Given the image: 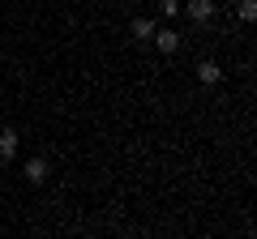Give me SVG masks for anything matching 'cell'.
<instances>
[{
	"mask_svg": "<svg viewBox=\"0 0 257 239\" xmlns=\"http://www.w3.org/2000/svg\"><path fill=\"white\" fill-rule=\"evenodd\" d=\"M219 77H223V68L214 64V60H202V64H197V82H202V86H214Z\"/></svg>",
	"mask_w": 257,
	"mask_h": 239,
	"instance_id": "cell-3",
	"label": "cell"
},
{
	"mask_svg": "<svg viewBox=\"0 0 257 239\" xmlns=\"http://www.w3.org/2000/svg\"><path fill=\"white\" fill-rule=\"evenodd\" d=\"M26 180H30V184H43V180H47V158H30V162H26Z\"/></svg>",
	"mask_w": 257,
	"mask_h": 239,
	"instance_id": "cell-4",
	"label": "cell"
},
{
	"mask_svg": "<svg viewBox=\"0 0 257 239\" xmlns=\"http://www.w3.org/2000/svg\"><path fill=\"white\" fill-rule=\"evenodd\" d=\"M13 154H18V132H13V128H5V132H0V158L9 162Z\"/></svg>",
	"mask_w": 257,
	"mask_h": 239,
	"instance_id": "cell-5",
	"label": "cell"
},
{
	"mask_svg": "<svg viewBox=\"0 0 257 239\" xmlns=\"http://www.w3.org/2000/svg\"><path fill=\"white\" fill-rule=\"evenodd\" d=\"M150 38H155V47H159V52H163V56H172L176 47H180V34H176L172 26H163V30L155 26V34H150Z\"/></svg>",
	"mask_w": 257,
	"mask_h": 239,
	"instance_id": "cell-1",
	"label": "cell"
},
{
	"mask_svg": "<svg viewBox=\"0 0 257 239\" xmlns=\"http://www.w3.org/2000/svg\"><path fill=\"white\" fill-rule=\"evenodd\" d=\"M240 18H244V22L257 18V4H253V0H240Z\"/></svg>",
	"mask_w": 257,
	"mask_h": 239,
	"instance_id": "cell-7",
	"label": "cell"
},
{
	"mask_svg": "<svg viewBox=\"0 0 257 239\" xmlns=\"http://www.w3.org/2000/svg\"><path fill=\"white\" fill-rule=\"evenodd\" d=\"M128 30H133V38H150V34H155V22H150V18H133Z\"/></svg>",
	"mask_w": 257,
	"mask_h": 239,
	"instance_id": "cell-6",
	"label": "cell"
},
{
	"mask_svg": "<svg viewBox=\"0 0 257 239\" xmlns=\"http://www.w3.org/2000/svg\"><path fill=\"white\" fill-rule=\"evenodd\" d=\"M184 13H189L193 22H210V18H214V4H210V0H189Z\"/></svg>",
	"mask_w": 257,
	"mask_h": 239,
	"instance_id": "cell-2",
	"label": "cell"
},
{
	"mask_svg": "<svg viewBox=\"0 0 257 239\" xmlns=\"http://www.w3.org/2000/svg\"><path fill=\"white\" fill-rule=\"evenodd\" d=\"M172 13H180V0H163V18H172Z\"/></svg>",
	"mask_w": 257,
	"mask_h": 239,
	"instance_id": "cell-8",
	"label": "cell"
}]
</instances>
